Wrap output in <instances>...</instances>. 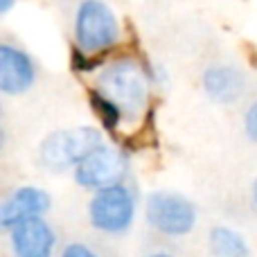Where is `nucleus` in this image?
Masks as SVG:
<instances>
[{"mask_svg": "<svg viewBox=\"0 0 257 257\" xmlns=\"http://www.w3.org/2000/svg\"><path fill=\"white\" fill-rule=\"evenodd\" d=\"M201 86L210 102L219 106H232L248 90V77L241 68L230 63H214L208 66L201 75Z\"/></svg>", "mask_w": 257, "mask_h": 257, "instance_id": "nucleus-10", "label": "nucleus"}, {"mask_svg": "<svg viewBox=\"0 0 257 257\" xmlns=\"http://www.w3.org/2000/svg\"><path fill=\"white\" fill-rule=\"evenodd\" d=\"M95 88L120 108L124 122H138L149 108V72L131 57H120L113 59L111 63H102Z\"/></svg>", "mask_w": 257, "mask_h": 257, "instance_id": "nucleus-1", "label": "nucleus"}, {"mask_svg": "<svg viewBox=\"0 0 257 257\" xmlns=\"http://www.w3.org/2000/svg\"><path fill=\"white\" fill-rule=\"evenodd\" d=\"M90 106H93L95 115L99 117V122H102V126L106 128V131H115V128H120L124 124V117H122L120 108H117L106 95L99 93L97 88L90 90Z\"/></svg>", "mask_w": 257, "mask_h": 257, "instance_id": "nucleus-12", "label": "nucleus"}, {"mask_svg": "<svg viewBox=\"0 0 257 257\" xmlns=\"http://www.w3.org/2000/svg\"><path fill=\"white\" fill-rule=\"evenodd\" d=\"M210 257H253V246L241 230L228 223H212L205 235Z\"/></svg>", "mask_w": 257, "mask_h": 257, "instance_id": "nucleus-11", "label": "nucleus"}, {"mask_svg": "<svg viewBox=\"0 0 257 257\" xmlns=\"http://www.w3.org/2000/svg\"><path fill=\"white\" fill-rule=\"evenodd\" d=\"M140 257H181L176 253V250H172V248H165V246H156V248H149V250H145Z\"/></svg>", "mask_w": 257, "mask_h": 257, "instance_id": "nucleus-16", "label": "nucleus"}, {"mask_svg": "<svg viewBox=\"0 0 257 257\" xmlns=\"http://www.w3.org/2000/svg\"><path fill=\"white\" fill-rule=\"evenodd\" d=\"M75 48L90 57H104L122 39V27L115 12L104 0H81L72 21Z\"/></svg>", "mask_w": 257, "mask_h": 257, "instance_id": "nucleus-5", "label": "nucleus"}, {"mask_svg": "<svg viewBox=\"0 0 257 257\" xmlns=\"http://www.w3.org/2000/svg\"><path fill=\"white\" fill-rule=\"evenodd\" d=\"M241 126H244V136L248 138V142H253L257 147V99L246 106L244 117H241Z\"/></svg>", "mask_w": 257, "mask_h": 257, "instance_id": "nucleus-15", "label": "nucleus"}, {"mask_svg": "<svg viewBox=\"0 0 257 257\" xmlns=\"http://www.w3.org/2000/svg\"><path fill=\"white\" fill-rule=\"evenodd\" d=\"M145 223L158 239H185L199 226V208L190 196L176 190H154L142 203Z\"/></svg>", "mask_w": 257, "mask_h": 257, "instance_id": "nucleus-3", "label": "nucleus"}, {"mask_svg": "<svg viewBox=\"0 0 257 257\" xmlns=\"http://www.w3.org/2000/svg\"><path fill=\"white\" fill-rule=\"evenodd\" d=\"M131 178V156L126 149H122L115 142L104 140L97 145L75 169H72V181L77 187L86 192H95L99 187L113 185Z\"/></svg>", "mask_w": 257, "mask_h": 257, "instance_id": "nucleus-6", "label": "nucleus"}, {"mask_svg": "<svg viewBox=\"0 0 257 257\" xmlns=\"http://www.w3.org/2000/svg\"><path fill=\"white\" fill-rule=\"evenodd\" d=\"M52 210V194L39 185H18L0 199V235L30 217H43Z\"/></svg>", "mask_w": 257, "mask_h": 257, "instance_id": "nucleus-9", "label": "nucleus"}, {"mask_svg": "<svg viewBox=\"0 0 257 257\" xmlns=\"http://www.w3.org/2000/svg\"><path fill=\"white\" fill-rule=\"evenodd\" d=\"M248 201H250V208H253V212L257 214V176H255V181L250 183V190H248Z\"/></svg>", "mask_w": 257, "mask_h": 257, "instance_id": "nucleus-18", "label": "nucleus"}, {"mask_svg": "<svg viewBox=\"0 0 257 257\" xmlns=\"http://www.w3.org/2000/svg\"><path fill=\"white\" fill-rule=\"evenodd\" d=\"M57 257H113V255L108 253L106 246H102L99 241L77 237V239H70L59 246Z\"/></svg>", "mask_w": 257, "mask_h": 257, "instance_id": "nucleus-13", "label": "nucleus"}, {"mask_svg": "<svg viewBox=\"0 0 257 257\" xmlns=\"http://www.w3.org/2000/svg\"><path fill=\"white\" fill-rule=\"evenodd\" d=\"M7 142H9V136H7V128H5V124L0 122V156L7 151Z\"/></svg>", "mask_w": 257, "mask_h": 257, "instance_id": "nucleus-19", "label": "nucleus"}, {"mask_svg": "<svg viewBox=\"0 0 257 257\" xmlns=\"http://www.w3.org/2000/svg\"><path fill=\"white\" fill-rule=\"evenodd\" d=\"M12 257H57L61 237L48 217H30L7 232Z\"/></svg>", "mask_w": 257, "mask_h": 257, "instance_id": "nucleus-8", "label": "nucleus"}, {"mask_svg": "<svg viewBox=\"0 0 257 257\" xmlns=\"http://www.w3.org/2000/svg\"><path fill=\"white\" fill-rule=\"evenodd\" d=\"M102 57H90V54H84L79 50H72V68L77 72H93L102 68Z\"/></svg>", "mask_w": 257, "mask_h": 257, "instance_id": "nucleus-14", "label": "nucleus"}, {"mask_svg": "<svg viewBox=\"0 0 257 257\" xmlns=\"http://www.w3.org/2000/svg\"><path fill=\"white\" fill-rule=\"evenodd\" d=\"M21 3V0H0V18H5L9 12H12L16 5Z\"/></svg>", "mask_w": 257, "mask_h": 257, "instance_id": "nucleus-17", "label": "nucleus"}, {"mask_svg": "<svg viewBox=\"0 0 257 257\" xmlns=\"http://www.w3.org/2000/svg\"><path fill=\"white\" fill-rule=\"evenodd\" d=\"M39 81L34 57L16 41L0 39V97H21Z\"/></svg>", "mask_w": 257, "mask_h": 257, "instance_id": "nucleus-7", "label": "nucleus"}, {"mask_svg": "<svg viewBox=\"0 0 257 257\" xmlns=\"http://www.w3.org/2000/svg\"><path fill=\"white\" fill-rule=\"evenodd\" d=\"M5 120V106H3V99H0V122Z\"/></svg>", "mask_w": 257, "mask_h": 257, "instance_id": "nucleus-20", "label": "nucleus"}, {"mask_svg": "<svg viewBox=\"0 0 257 257\" xmlns=\"http://www.w3.org/2000/svg\"><path fill=\"white\" fill-rule=\"evenodd\" d=\"M138 212H140V199L131 178L95 190L86 208L93 230L111 239L126 237L133 230Z\"/></svg>", "mask_w": 257, "mask_h": 257, "instance_id": "nucleus-2", "label": "nucleus"}, {"mask_svg": "<svg viewBox=\"0 0 257 257\" xmlns=\"http://www.w3.org/2000/svg\"><path fill=\"white\" fill-rule=\"evenodd\" d=\"M106 138L97 126H70L50 131L36 147V165L48 174L72 172Z\"/></svg>", "mask_w": 257, "mask_h": 257, "instance_id": "nucleus-4", "label": "nucleus"}]
</instances>
